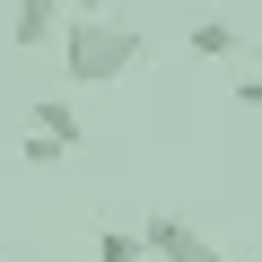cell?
I'll return each mask as SVG.
<instances>
[{
    "label": "cell",
    "instance_id": "7a4b0ae2",
    "mask_svg": "<svg viewBox=\"0 0 262 262\" xmlns=\"http://www.w3.org/2000/svg\"><path fill=\"white\" fill-rule=\"evenodd\" d=\"M131 227H140V253H149V262H201V253H210L201 227H192V219H166V210H158V219H131Z\"/></svg>",
    "mask_w": 262,
    "mask_h": 262
},
{
    "label": "cell",
    "instance_id": "277c9868",
    "mask_svg": "<svg viewBox=\"0 0 262 262\" xmlns=\"http://www.w3.org/2000/svg\"><path fill=\"white\" fill-rule=\"evenodd\" d=\"M27 140H53L61 158L79 149V114H70V96H35V105H27Z\"/></svg>",
    "mask_w": 262,
    "mask_h": 262
},
{
    "label": "cell",
    "instance_id": "3957f363",
    "mask_svg": "<svg viewBox=\"0 0 262 262\" xmlns=\"http://www.w3.org/2000/svg\"><path fill=\"white\" fill-rule=\"evenodd\" d=\"M61 27H70V9H61V0H18L9 44H18V53H35V44H61Z\"/></svg>",
    "mask_w": 262,
    "mask_h": 262
},
{
    "label": "cell",
    "instance_id": "5b68a950",
    "mask_svg": "<svg viewBox=\"0 0 262 262\" xmlns=\"http://www.w3.org/2000/svg\"><path fill=\"white\" fill-rule=\"evenodd\" d=\"M184 44H192L201 61H227V53H236V27H227V18H192V35H184Z\"/></svg>",
    "mask_w": 262,
    "mask_h": 262
},
{
    "label": "cell",
    "instance_id": "6da1fadb",
    "mask_svg": "<svg viewBox=\"0 0 262 262\" xmlns=\"http://www.w3.org/2000/svg\"><path fill=\"white\" fill-rule=\"evenodd\" d=\"M61 70L79 88H114L140 70V27H122V18H70L61 27Z\"/></svg>",
    "mask_w": 262,
    "mask_h": 262
},
{
    "label": "cell",
    "instance_id": "52a82bcc",
    "mask_svg": "<svg viewBox=\"0 0 262 262\" xmlns=\"http://www.w3.org/2000/svg\"><path fill=\"white\" fill-rule=\"evenodd\" d=\"M201 262H236V253H201Z\"/></svg>",
    "mask_w": 262,
    "mask_h": 262
},
{
    "label": "cell",
    "instance_id": "8992f818",
    "mask_svg": "<svg viewBox=\"0 0 262 262\" xmlns=\"http://www.w3.org/2000/svg\"><path fill=\"white\" fill-rule=\"evenodd\" d=\"M96 262H149L140 253V227H96Z\"/></svg>",
    "mask_w": 262,
    "mask_h": 262
}]
</instances>
